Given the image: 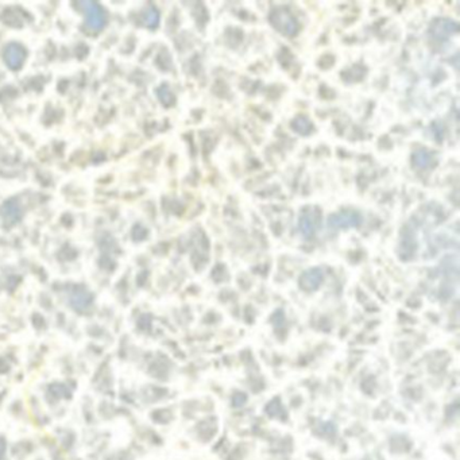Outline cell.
Segmentation results:
<instances>
[{
	"mask_svg": "<svg viewBox=\"0 0 460 460\" xmlns=\"http://www.w3.org/2000/svg\"><path fill=\"white\" fill-rule=\"evenodd\" d=\"M292 127H293L298 134L306 135V134H309L310 130H312V123L309 122V119H306L304 116H300V118L293 120Z\"/></svg>",
	"mask_w": 460,
	"mask_h": 460,
	"instance_id": "obj_10",
	"label": "cell"
},
{
	"mask_svg": "<svg viewBox=\"0 0 460 460\" xmlns=\"http://www.w3.org/2000/svg\"><path fill=\"white\" fill-rule=\"evenodd\" d=\"M246 402V395H243L242 393H238V394L232 398V404L234 406H242Z\"/></svg>",
	"mask_w": 460,
	"mask_h": 460,
	"instance_id": "obj_13",
	"label": "cell"
},
{
	"mask_svg": "<svg viewBox=\"0 0 460 460\" xmlns=\"http://www.w3.org/2000/svg\"><path fill=\"white\" fill-rule=\"evenodd\" d=\"M270 22L277 30L284 35H294L298 30V25L290 12L285 10L274 11L270 16Z\"/></svg>",
	"mask_w": 460,
	"mask_h": 460,
	"instance_id": "obj_2",
	"label": "cell"
},
{
	"mask_svg": "<svg viewBox=\"0 0 460 460\" xmlns=\"http://www.w3.org/2000/svg\"><path fill=\"white\" fill-rule=\"evenodd\" d=\"M362 223V217L359 213L352 210H343L328 217V225L334 230L340 228H355Z\"/></svg>",
	"mask_w": 460,
	"mask_h": 460,
	"instance_id": "obj_3",
	"label": "cell"
},
{
	"mask_svg": "<svg viewBox=\"0 0 460 460\" xmlns=\"http://www.w3.org/2000/svg\"><path fill=\"white\" fill-rule=\"evenodd\" d=\"M4 61L11 69H19L25 61V49L19 43H11L5 47Z\"/></svg>",
	"mask_w": 460,
	"mask_h": 460,
	"instance_id": "obj_4",
	"label": "cell"
},
{
	"mask_svg": "<svg viewBox=\"0 0 460 460\" xmlns=\"http://www.w3.org/2000/svg\"><path fill=\"white\" fill-rule=\"evenodd\" d=\"M90 295L86 293L85 290H79L70 295V304L77 308V309H84L90 304Z\"/></svg>",
	"mask_w": 460,
	"mask_h": 460,
	"instance_id": "obj_8",
	"label": "cell"
},
{
	"mask_svg": "<svg viewBox=\"0 0 460 460\" xmlns=\"http://www.w3.org/2000/svg\"><path fill=\"white\" fill-rule=\"evenodd\" d=\"M459 26L455 20L452 19H439L433 22L430 27V33L435 35L436 38H448L451 35L456 34Z\"/></svg>",
	"mask_w": 460,
	"mask_h": 460,
	"instance_id": "obj_6",
	"label": "cell"
},
{
	"mask_svg": "<svg viewBox=\"0 0 460 460\" xmlns=\"http://www.w3.org/2000/svg\"><path fill=\"white\" fill-rule=\"evenodd\" d=\"M323 281H324V271L315 267L301 275L300 286L304 290H316L320 288Z\"/></svg>",
	"mask_w": 460,
	"mask_h": 460,
	"instance_id": "obj_5",
	"label": "cell"
},
{
	"mask_svg": "<svg viewBox=\"0 0 460 460\" xmlns=\"http://www.w3.org/2000/svg\"><path fill=\"white\" fill-rule=\"evenodd\" d=\"M413 162L420 169H428L432 165V162H433V157H432L429 151L418 150L413 154Z\"/></svg>",
	"mask_w": 460,
	"mask_h": 460,
	"instance_id": "obj_9",
	"label": "cell"
},
{
	"mask_svg": "<svg viewBox=\"0 0 460 460\" xmlns=\"http://www.w3.org/2000/svg\"><path fill=\"white\" fill-rule=\"evenodd\" d=\"M158 22H160V12L155 10L154 7H150L149 10L145 12V23L146 26H149V27H157L158 26Z\"/></svg>",
	"mask_w": 460,
	"mask_h": 460,
	"instance_id": "obj_11",
	"label": "cell"
},
{
	"mask_svg": "<svg viewBox=\"0 0 460 460\" xmlns=\"http://www.w3.org/2000/svg\"><path fill=\"white\" fill-rule=\"evenodd\" d=\"M298 228H300L301 234L306 238L315 235L316 228H317V212L312 209L302 212L298 220Z\"/></svg>",
	"mask_w": 460,
	"mask_h": 460,
	"instance_id": "obj_7",
	"label": "cell"
},
{
	"mask_svg": "<svg viewBox=\"0 0 460 460\" xmlns=\"http://www.w3.org/2000/svg\"><path fill=\"white\" fill-rule=\"evenodd\" d=\"M157 93H158V97H160V100L164 103L165 105H171L174 103V96L171 93V90L169 89V86L162 85L160 89L157 90Z\"/></svg>",
	"mask_w": 460,
	"mask_h": 460,
	"instance_id": "obj_12",
	"label": "cell"
},
{
	"mask_svg": "<svg viewBox=\"0 0 460 460\" xmlns=\"http://www.w3.org/2000/svg\"><path fill=\"white\" fill-rule=\"evenodd\" d=\"M80 7L83 8V12L85 15V22L90 30L99 31L107 23V15L103 7L99 5L95 1H83L80 3Z\"/></svg>",
	"mask_w": 460,
	"mask_h": 460,
	"instance_id": "obj_1",
	"label": "cell"
}]
</instances>
